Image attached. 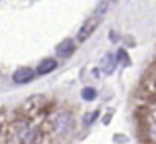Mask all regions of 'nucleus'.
I'll return each mask as SVG.
<instances>
[{
    "instance_id": "10",
    "label": "nucleus",
    "mask_w": 156,
    "mask_h": 144,
    "mask_svg": "<svg viewBox=\"0 0 156 144\" xmlns=\"http://www.w3.org/2000/svg\"><path fill=\"white\" fill-rule=\"evenodd\" d=\"M125 55H126V53H125V49H121V51H119V53H117V57H119V59H121V61H122V63H129V59H126V57H125Z\"/></svg>"
},
{
    "instance_id": "9",
    "label": "nucleus",
    "mask_w": 156,
    "mask_h": 144,
    "mask_svg": "<svg viewBox=\"0 0 156 144\" xmlns=\"http://www.w3.org/2000/svg\"><path fill=\"white\" fill-rule=\"evenodd\" d=\"M81 97H83L85 101H93V99L97 97V91H95V89H91V87H87V89H83Z\"/></svg>"
},
{
    "instance_id": "4",
    "label": "nucleus",
    "mask_w": 156,
    "mask_h": 144,
    "mask_svg": "<svg viewBox=\"0 0 156 144\" xmlns=\"http://www.w3.org/2000/svg\"><path fill=\"white\" fill-rule=\"evenodd\" d=\"M32 77H34V71H32L30 67H20V69L14 71L12 79H14V83L24 85V83H28V81H32Z\"/></svg>"
},
{
    "instance_id": "2",
    "label": "nucleus",
    "mask_w": 156,
    "mask_h": 144,
    "mask_svg": "<svg viewBox=\"0 0 156 144\" xmlns=\"http://www.w3.org/2000/svg\"><path fill=\"white\" fill-rule=\"evenodd\" d=\"M50 126H51L53 134H65V132H69V128H71V118H69L67 113L65 114H57V117L51 118Z\"/></svg>"
},
{
    "instance_id": "3",
    "label": "nucleus",
    "mask_w": 156,
    "mask_h": 144,
    "mask_svg": "<svg viewBox=\"0 0 156 144\" xmlns=\"http://www.w3.org/2000/svg\"><path fill=\"white\" fill-rule=\"evenodd\" d=\"M97 26H99V18H89L87 22L79 28V32H77V40H79V44L85 42V40H87L89 36L97 30Z\"/></svg>"
},
{
    "instance_id": "1",
    "label": "nucleus",
    "mask_w": 156,
    "mask_h": 144,
    "mask_svg": "<svg viewBox=\"0 0 156 144\" xmlns=\"http://www.w3.org/2000/svg\"><path fill=\"white\" fill-rule=\"evenodd\" d=\"M14 136L18 144H36V140L40 138V130L28 121H20L18 125H14Z\"/></svg>"
},
{
    "instance_id": "7",
    "label": "nucleus",
    "mask_w": 156,
    "mask_h": 144,
    "mask_svg": "<svg viewBox=\"0 0 156 144\" xmlns=\"http://www.w3.org/2000/svg\"><path fill=\"white\" fill-rule=\"evenodd\" d=\"M115 65H117V55H111V53H107L103 57V71L105 73H113Z\"/></svg>"
},
{
    "instance_id": "6",
    "label": "nucleus",
    "mask_w": 156,
    "mask_h": 144,
    "mask_svg": "<svg viewBox=\"0 0 156 144\" xmlns=\"http://www.w3.org/2000/svg\"><path fill=\"white\" fill-rule=\"evenodd\" d=\"M55 67H57V61L50 57V59H44V61H40V65H38V69H36V71H38L40 75H46V73L53 71Z\"/></svg>"
},
{
    "instance_id": "5",
    "label": "nucleus",
    "mask_w": 156,
    "mask_h": 144,
    "mask_svg": "<svg viewBox=\"0 0 156 144\" xmlns=\"http://www.w3.org/2000/svg\"><path fill=\"white\" fill-rule=\"evenodd\" d=\"M73 51H75V44H73V40H63V44L57 46V55H61V57L73 55Z\"/></svg>"
},
{
    "instance_id": "8",
    "label": "nucleus",
    "mask_w": 156,
    "mask_h": 144,
    "mask_svg": "<svg viewBox=\"0 0 156 144\" xmlns=\"http://www.w3.org/2000/svg\"><path fill=\"white\" fill-rule=\"evenodd\" d=\"M146 134H148V138L156 144V118L146 122Z\"/></svg>"
}]
</instances>
